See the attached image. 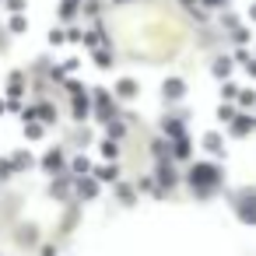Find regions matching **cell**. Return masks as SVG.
I'll return each instance as SVG.
<instances>
[{
    "mask_svg": "<svg viewBox=\"0 0 256 256\" xmlns=\"http://www.w3.org/2000/svg\"><path fill=\"white\" fill-rule=\"evenodd\" d=\"M238 218L246 224H256V196L252 193H246V204H238Z\"/></svg>",
    "mask_w": 256,
    "mask_h": 256,
    "instance_id": "obj_1",
    "label": "cell"
}]
</instances>
